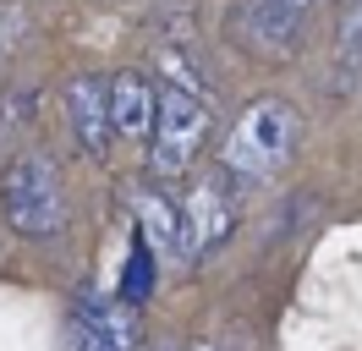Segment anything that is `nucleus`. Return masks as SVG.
Listing matches in <instances>:
<instances>
[{"instance_id": "2eb2a0df", "label": "nucleus", "mask_w": 362, "mask_h": 351, "mask_svg": "<svg viewBox=\"0 0 362 351\" xmlns=\"http://www.w3.org/2000/svg\"><path fill=\"white\" fill-rule=\"evenodd\" d=\"M286 6H291V11H302V17H308V11H313L318 0H286Z\"/></svg>"}, {"instance_id": "ddd939ff", "label": "nucleus", "mask_w": 362, "mask_h": 351, "mask_svg": "<svg viewBox=\"0 0 362 351\" xmlns=\"http://www.w3.org/2000/svg\"><path fill=\"white\" fill-rule=\"evenodd\" d=\"M28 105H33V93H6L0 99V171L11 165V137L28 121Z\"/></svg>"}, {"instance_id": "4468645a", "label": "nucleus", "mask_w": 362, "mask_h": 351, "mask_svg": "<svg viewBox=\"0 0 362 351\" xmlns=\"http://www.w3.org/2000/svg\"><path fill=\"white\" fill-rule=\"evenodd\" d=\"M187 351H236L230 340H198V346H187Z\"/></svg>"}, {"instance_id": "f257e3e1", "label": "nucleus", "mask_w": 362, "mask_h": 351, "mask_svg": "<svg viewBox=\"0 0 362 351\" xmlns=\"http://www.w3.org/2000/svg\"><path fill=\"white\" fill-rule=\"evenodd\" d=\"M0 219L23 241H55L66 231L71 203H66V181H61L49 154L39 149L11 154V165L0 171Z\"/></svg>"}, {"instance_id": "9b49d317", "label": "nucleus", "mask_w": 362, "mask_h": 351, "mask_svg": "<svg viewBox=\"0 0 362 351\" xmlns=\"http://www.w3.org/2000/svg\"><path fill=\"white\" fill-rule=\"evenodd\" d=\"M33 33V17H28L23 0H0V66L11 61L17 50H23V39Z\"/></svg>"}, {"instance_id": "f03ea898", "label": "nucleus", "mask_w": 362, "mask_h": 351, "mask_svg": "<svg viewBox=\"0 0 362 351\" xmlns=\"http://www.w3.org/2000/svg\"><path fill=\"white\" fill-rule=\"evenodd\" d=\"M296 137H302V115H296L291 99H252L236 127L226 132V149H220V165H226L236 181H269L286 159L296 154Z\"/></svg>"}, {"instance_id": "20e7f679", "label": "nucleus", "mask_w": 362, "mask_h": 351, "mask_svg": "<svg viewBox=\"0 0 362 351\" xmlns=\"http://www.w3.org/2000/svg\"><path fill=\"white\" fill-rule=\"evenodd\" d=\"M242 219V192H236V176L220 165V171H204L187 197H181V231H187V263L209 258L220 241L236 231Z\"/></svg>"}, {"instance_id": "7ed1b4c3", "label": "nucleus", "mask_w": 362, "mask_h": 351, "mask_svg": "<svg viewBox=\"0 0 362 351\" xmlns=\"http://www.w3.org/2000/svg\"><path fill=\"white\" fill-rule=\"evenodd\" d=\"M209 127H214V110L181 83L159 88V110H154V132H148V171L159 181L170 176H187L198 165V154L209 143Z\"/></svg>"}, {"instance_id": "423d86ee", "label": "nucleus", "mask_w": 362, "mask_h": 351, "mask_svg": "<svg viewBox=\"0 0 362 351\" xmlns=\"http://www.w3.org/2000/svg\"><path fill=\"white\" fill-rule=\"evenodd\" d=\"M61 105H66V127L83 143L88 159H110V137H115V115H110V77L99 71H77L61 88Z\"/></svg>"}, {"instance_id": "1a4fd4ad", "label": "nucleus", "mask_w": 362, "mask_h": 351, "mask_svg": "<svg viewBox=\"0 0 362 351\" xmlns=\"http://www.w3.org/2000/svg\"><path fill=\"white\" fill-rule=\"evenodd\" d=\"M154 110H159V88L143 77V71H115L110 77V115H115V132L127 137H143L154 132Z\"/></svg>"}, {"instance_id": "f8f14e48", "label": "nucleus", "mask_w": 362, "mask_h": 351, "mask_svg": "<svg viewBox=\"0 0 362 351\" xmlns=\"http://www.w3.org/2000/svg\"><path fill=\"white\" fill-rule=\"evenodd\" d=\"M148 291H154V247H148V241L137 236V247H132V258H127V302H143V297H148Z\"/></svg>"}, {"instance_id": "6e6552de", "label": "nucleus", "mask_w": 362, "mask_h": 351, "mask_svg": "<svg viewBox=\"0 0 362 351\" xmlns=\"http://www.w3.org/2000/svg\"><path fill=\"white\" fill-rule=\"evenodd\" d=\"M132 209L143 219V241L154 253H176V263H187V231H181V197H165L159 187H137Z\"/></svg>"}, {"instance_id": "9d476101", "label": "nucleus", "mask_w": 362, "mask_h": 351, "mask_svg": "<svg viewBox=\"0 0 362 351\" xmlns=\"http://www.w3.org/2000/svg\"><path fill=\"white\" fill-rule=\"evenodd\" d=\"M335 71H340V88L362 83V0L346 6V17L335 28Z\"/></svg>"}, {"instance_id": "dca6fc26", "label": "nucleus", "mask_w": 362, "mask_h": 351, "mask_svg": "<svg viewBox=\"0 0 362 351\" xmlns=\"http://www.w3.org/2000/svg\"><path fill=\"white\" fill-rule=\"evenodd\" d=\"M6 253H11V241H6V231H0V269H6Z\"/></svg>"}, {"instance_id": "39448f33", "label": "nucleus", "mask_w": 362, "mask_h": 351, "mask_svg": "<svg viewBox=\"0 0 362 351\" xmlns=\"http://www.w3.org/2000/svg\"><path fill=\"white\" fill-rule=\"evenodd\" d=\"M143 318L127 297H77L71 307V351H137Z\"/></svg>"}, {"instance_id": "0eeeda50", "label": "nucleus", "mask_w": 362, "mask_h": 351, "mask_svg": "<svg viewBox=\"0 0 362 351\" xmlns=\"http://www.w3.org/2000/svg\"><path fill=\"white\" fill-rule=\"evenodd\" d=\"M230 33L236 44H247L264 61H286L302 39V11H291L286 0H242L230 11Z\"/></svg>"}]
</instances>
